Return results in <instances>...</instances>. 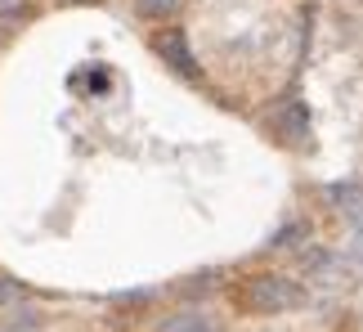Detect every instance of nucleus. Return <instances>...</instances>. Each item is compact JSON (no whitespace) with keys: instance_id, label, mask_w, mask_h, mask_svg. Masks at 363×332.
Wrapping results in <instances>:
<instances>
[{"instance_id":"f257e3e1","label":"nucleus","mask_w":363,"mask_h":332,"mask_svg":"<svg viewBox=\"0 0 363 332\" xmlns=\"http://www.w3.org/2000/svg\"><path fill=\"white\" fill-rule=\"evenodd\" d=\"M247 306L260 314H283V310L305 306V292H301V283L283 279V274H256L247 283Z\"/></svg>"},{"instance_id":"f03ea898","label":"nucleus","mask_w":363,"mask_h":332,"mask_svg":"<svg viewBox=\"0 0 363 332\" xmlns=\"http://www.w3.org/2000/svg\"><path fill=\"white\" fill-rule=\"evenodd\" d=\"M157 54L175 67L179 77H198V72H202L198 59H193V50H189V40H184V32H166V36L157 40Z\"/></svg>"},{"instance_id":"7ed1b4c3","label":"nucleus","mask_w":363,"mask_h":332,"mask_svg":"<svg viewBox=\"0 0 363 332\" xmlns=\"http://www.w3.org/2000/svg\"><path fill=\"white\" fill-rule=\"evenodd\" d=\"M274 126L283 131L291 144H305V140H310V108H305L301 99H291V104L283 108V113H278V121H274Z\"/></svg>"},{"instance_id":"20e7f679","label":"nucleus","mask_w":363,"mask_h":332,"mask_svg":"<svg viewBox=\"0 0 363 332\" xmlns=\"http://www.w3.org/2000/svg\"><path fill=\"white\" fill-rule=\"evenodd\" d=\"M328 202L337 206V211H345V216H363V184H332L328 189Z\"/></svg>"},{"instance_id":"39448f33","label":"nucleus","mask_w":363,"mask_h":332,"mask_svg":"<svg viewBox=\"0 0 363 332\" xmlns=\"http://www.w3.org/2000/svg\"><path fill=\"white\" fill-rule=\"evenodd\" d=\"M0 323H5V332H32V328H40V310L13 301V306H5V319Z\"/></svg>"},{"instance_id":"423d86ee","label":"nucleus","mask_w":363,"mask_h":332,"mask_svg":"<svg viewBox=\"0 0 363 332\" xmlns=\"http://www.w3.org/2000/svg\"><path fill=\"white\" fill-rule=\"evenodd\" d=\"M162 332H216V323H211V314H198V310H189V314H175V319L166 323Z\"/></svg>"},{"instance_id":"0eeeda50","label":"nucleus","mask_w":363,"mask_h":332,"mask_svg":"<svg viewBox=\"0 0 363 332\" xmlns=\"http://www.w3.org/2000/svg\"><path fill=\"white\" fill-rule=\"evenodd\" d=\"M179 5H184V0H135V9L144 13V18H171Z\"/></svg>"},{"instance_id":"6e6552de","label":"nucleus","mask_w":363,"mask_h":332,"mask_svg":"<svg viewBox=\"0 0 363 332\" xmlns=\"http://www.w3.org/2000/svg\"><path fill=\"white\" fill-rule=\"evenodd\" d=\"M13 301H23V287L9 283V279H0V306H13Z\"/></svg>"},{"instance_id":"1a4fd4ad","label":"nucleus","mask_w":363,"mask_h":332,"mask_svg":"<svg viewBox=\"0 0 363 332\" xmlns=\"http://www.w3.org/2000/svg\"><path fill=\"white\" fill-rule=\"evenodd\" d=\"M354 256H359V260H363V233H359V243H354Z\"/></svg>"},{"instance_id":"9d476101","label":"nucleus","mask_w":363,"mask_h":332,"mask_svg":"<svg viewBox=\"0 0 363 332\" xmlns=\"http://www.w3.org/2000/svg\"><path fill=\"white\" fill-rule=\"evenodd\" d=\"M0 5H9V0H0Z\"/></svg>"}]
</instances>
